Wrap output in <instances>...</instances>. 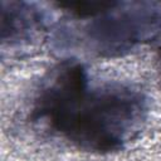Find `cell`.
Listing matches in <instances>:
<instances>
[{"instance_id": "cell-1", "label": "cell", "mask_w": 161, "mask_h": 161, "mask_svg": "<svg viewBox=\"0 0 161 161\" xmlns=\"http://www.w3.org/2000/svg\"><path fill=\"white\" fill-rule=\"evenodd\" d=\"M148 113V97L138 86L94 78L80 59L64 57L35 86L26 121L78 151L107 155L135 141Z\"/></svg>"}, {"instance_id": "cell-2", "label": "cell", "mask_w": 161, "mask_h": 161, "mask_svg": "<svg viewBox=\"0 0 161 161\" xmlns=\"http://www.w3.org/2000/svg\"><path fill=\"white\" fill-rule=\"evenodd\" d=\"M60 16L50 21L53 48L74 57L117 58L161 36V1L57 3Z\"/></svg>"}, {"instance_id": "cell-3", "label": "cell", "mask_w": 161, "mask_h": 161, "mask_svg": "<svg viewBox=\"0 0 161 161\" xmlns=\"http://www.w3.org/2000/svg\"><path fill=\"white\" fill-rule=\"evenodd\" d=\"M50 26L49 14L28 1H1V43L16 48L29 45Z\"/></svg>"}, {"instance_id": "cell-4", "label": "cell", "mask_w": 161, "mask_h": 161, "mask_svg": "<svg viewBox=\"0 0 161 161\" xmlns=\"http://www.w3.org/2000/svg\"><path fill=\"white\" fill-rule=\"evenodd\" d=\"M156 64H157V70H158V75L161 79V44L157 48V53H156Z\"/></svg>"}]
</instances>
